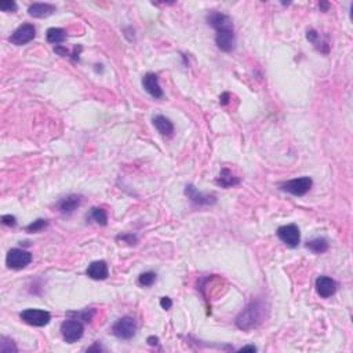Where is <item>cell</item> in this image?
I'll return each mask as SVG.
<instances>
[{
    "instance_id": "23",
    "label": "cell",
    "mask_w": 353,
    "mask_h": 353,
    "mask_svg": "<svg viewBox=\"0 0 353 353\" xmlns=\"http://www.w3.org/2000/svg\"><path fill=\"white\" fill-rule=\"evenodd\" d=\"M156 282V273L155 272H145L138 277V283L142 287H151Z\"/></svg>"
},
{
    "instance_id": "2",
    "label": "cell",
    "mask_w": 353,
    "mask_h": 353,
    "mask_svg": "<svg viewBox=\"0 0 353 353\" xmlns=\"http://www.w3.org/2000/svg\"><path fill=\"white\" fill-rule=\"evenodd\" d=\"M265 319V305L261 301H253L236 317V326L243 331H250L260 326Z\"/></svg>"
},
{
    "instance_id": "12",
    "label": "cell",
    "mask_w": 353,
    "mask_h": 353,
    "mask_svg": "<svg viewBox=\"0 0 353 353\" xmlns=\"http://www.w3.org/2000/svg\"><path fill=\"white\" fill-rule=\"evenodd\" d=\"M83 197L80 195H69L66 197H62L58 203H57V210L64 214V215H69L72 212H75L79 207L82 206Z\"/></svg>"
},
{
    "instance_id": "20",
    "label": "cell",
    "mask_w": 353,
    "mask_h": 353,
    "mask_svg": "<svg viewBox=\"0 0 353 353\" xmlns=\"http://www.w3.org/2000/svg\"><path fill=\"white\" fill-rule=\"evenodd\" d=\"M306 249H309V250L312 251V253H315V254H323V253H326V251L328 250V243H327L326 239L317 238V239L308 242V243H306Z\"/></svg>"
},
{
    "instance_id": "15",
    "label": "cell",
    "mask_w": 353,
    "mask_h": 353,
    "mask_svg": "<svg viewBox=\"0 0 353 353\" xmlns=\"http://www.w3.org/2000/svg\"><path fill=\"white\" fill-rule=\"evenodd\" d=\"M57 9L54 5L50 3H33L28 9V14L33 18H46V17L54 14Z\"/></svg>"
},
{
    "instance_id": "30",
    "label": "cell",
    "mask_w": 353,
    "mask_h": 353,
    "mask_svg": "<svg viewBox=\"0 0 353 353\" xmlns=\"http://www.w3.org/2000/svg\"><path fill=\"white\" fill-rule=\"evenodd\" d=\"M229 94L228 92H223L222 95L219 97V102H221V105H226V103L229 102Z\"/></svg>"
},
{
    "instance_id": "13",
    "label": "cell",
    "mask_w": 353,
    "mask_h": 353,
    "mask_svg": "<svg viewBox=\"0 0 353 353\" xmlns=\"http://www.w3.org/2000/svg\"><path fill=\"white\" fill-rule=\"evenodd\" d=\"M142 86L151 97L156 98V99L163 97V90L159 84V76L156 73H147L142 79Z\"/></svg>"
},
{
    "instance_id": "16",
    "label": "cell",
    "mask_w": 353,
    "mask_h": 353,
    "mask_svg": "<svg viewBox=\"0 0 353 353\" xmlns=\"http://www.w3.org/2000/svg\"><path fill=\"white\" fill-rule=\"evenodd\" d=\"M153 126L156 127V130L164 137H171L173 133H174V125L170 122L166 116H162V114H158L153 117Z\"/></svg>"
},
{
    "instance_id": "22",
    "label": "cell",
    "mask_w": 353,
    "mask_h": 353,
    "mask_svg": "<svg viewBox=\"0 0 353 353\" xmlns=\"http://www.w3.org/2000/svg\"><path fill=\"white\" fill-rule=\"evenodd\" d=\"M0 352L2 353H16L18 352V348L16 346V343L13 342V339L7 337L0 338Z\"/></svg>"
},
{
    "instance_id": "5",
    "label": "cell",
    "mask_w": 353,
    "mask_h": 353,
    "mask_svg": "<svg viewBox=\"0 0 353 353\" xmlns=\"http://www.w3.org/2000/svg\"><path fill=\"white\" fill-rule=\"evenodd\" d=\"M61 334H62V338L65 339V342H76L84 334V326H83L82 321L76 320V319L65 320L61 324Z\"/></svg>"
},
{
    "instance_id": "1",
    "label": "cell",
    "mask_w": 353,
    "mask_h": 353,
    "mask_svg": "<svg viewBox=\"0 0 353 353\" xmlns=\"http://www.w3.org/2000/svg\"><path fill=\"white\" fill-rule=\"evenodd\" d=\"M207 22L215 31V43L218 49L225 53H230L236 44L233 22L230 20V17L218 11H212L207 17Z\"/></svg>"
},
{
    "instance_id": "9",
    "label": "cell",
    "mask_w": 353,
    "mask_h": 353,
    "mask_svg": "<svg viewBox=\"0 0 353 353\" xmlns=\"http://www.w3.org/2000/svg\"><path fill=\"white\" fill-rule=\"evenodd\" d=\"M277 238L282 240L283 243L288 247H297L299 245L301 240V233H299V228L294 223L290 225H283L277 229Z\"/></svg>"
},
{
    "instance_id": "21",
    "label": "cell",
    "mask_w": 353,
    "mask_h": 353,
    "mask_svg": "<svg viewBox=\"0 0 353 353\" xmlns=\"http://www.w3.org/2000/svg\"><path fill=\"white\" fill-rule=\"evenodd\" d=\"M90 217L98 223V225H106L108 223V214L106 211L101 208V207H94L91 208V212H90Z\"/></svg>"
},
{
    "instance_id": "10",
    "label": "cell",
    "mask_w": 353,
    "mask_h": 353,
    "mask_svg": "<svg viewBox=\"0 0 353 353\" xmlns=\"http://www.w3.org/2000/svg\"><path fill=\"white\" fill-rule=\"evenodd\" d=\"M185 195L188 196L192 203H195L196 206H212L217 203V197L214 195H204L196 189L192 184L185 186Z\"/></svg>"
},
{
    "instance_id": "32",
    "label": "cell",
    "mask_w": 353,
    "mask_h": 353,
    "mask_svg": "<svg viewBox=\"0 0 353 353\" xmlns=\"http://www.w3.org/2000/svg\"><path fill=\"white\" fill-rule=\"evenodd\" d=\"M247 350H250V352H257V348L256 346H253V345H250V346H243V348L240 349V352H247Z\"/></svg>"
},
{
    "instance_id": "24",
    "label": "cell",
    "mask_w": 353,
    "mask_h": 353,
    "mask_svg": "<svg viewBox=\"0 0 353 353\" xmlns=\"http://www.w3.org/2000/svg\"><path fill=\"white\" fill-rule=\"evenodd\" d=\"M47 225H49V221H47V219L39 218V219H36V221H33L32 223H29L25 229H27V232H29V233H36V232L43 230Z\"/></svg>"
},
{
    "instance_id": "31",
    "label": "cell",
    "mask_w": 353,
    "mask_h": 353,
    "mask_svg": "<svg viewBox=\"0 0 353 353\" xmlns=\"http://www.w3.org/2000/svg\"><path fill=\"white\" fill-rule=\"evenodd\" d=\"M148 343L151 345V346H156L159 343V338L158 337H149L148 338Z\"/></svg>"
},
{
    "instance_id": "33",
    "label": "cell",
    "mask_w": 353,
    "mask_h": 353,
    "mask_svg": "<svg viewBox=\"0 0 353 353\" xmlns=\"http://www.w3.org/2000/svg\"><path fill=\"white\" fill-rule=\"evenodd\" d=\"M88 352H91V350H102V348H101V345L99 343H95L94 346H91V348L87 349Z\"/></svg>"
},
{
    "instance_id": "6",
    "label": "cell",
    "mask_w": 353,
    "mask_h": 353,
    "mask_svg": "<svg viewBox=\"0 0 353 353\" xmlns=\"http://www.w3.org/2000/svg\"><path fill=\"white\" fill-rule=\"evenodd\" d=\"M21 320L33 327H44L47 326L51 320V315L47 310L43 309H25L22 310Z\"/></svg>"
},
{
    "instance_id": "28",
    "label": "cell",
    "mask_w": 353,
    "mask_h": 353,
    "mask_svg": "<svg viewBox=\"0 0 353 353\" xmlns=\"http://www.w3.org/2000/svg\"><path fill=\"white\" fill-rule=\"evenodd\" d=\"M117 240H123V242L129 243V245H136L137 238L133 236V234H123V236H117Z\"/></svg>"
},
{
    "instance_id": "29",
    "label": "cell",
    "mask_w": 353,
    "mask_h": 353,
    "mask_svg": "<svg viewBox=\"0 0 353 353\" xmlns=\"http://www.w3.org/2000/svg\"><path fill=\"white\" fill-rule=\"evenodd\" d=\"M160 306H162L164 310L171 309V306H173V301H171V298H169V297H163V298L160 299Z\"/></svg>"
},
{
    "instance_id": "3",
    "label": "cell",
    "mask_w": 353,
    "mask_h": 353,
    "mask_svg": "<svg viewBox=\"0 0 353 353\" xmlns=\"http://www.w3.org/2000/svg\"><path fill=\"white\" fill-rule=\"evenodd\" d=\"M138 324L134 317L131 316H123L112 326V334L120 339H131L136 335Z\"/></svg>"
},
{
    "instance_id": "26",
    "label": "cell",
    "mask_w": 353,
    "mask_h": 353,
    "mask_svg": "<svg viewBox=\"0 0 353 353\" xmlns=\"http://www.w3.org/2000/svg\"><path fill=\"white\" fill-rule=\"evenodd\" d=\"M0 10L5 11V13H14L17 11V3L16 2H0Z\"/></svg>"
},
{
    "instance_id": "18",
    "label": "cell",
    "mask_w": 353,
    "mask_h": 353,
    "mask_svg": "<svg viewBox=\"0 0 353 353\" xmlns=\"http://www.w3.org/2000/svg\"><path fill=\"white\" fill-rule=\"evenodd\" d=\"M306 39L309 40L310 43L315 46L316 49L319 50L320 53H323V54H328V44H327V42H324L323 39H321L320 33H317L315 31V29H308V32H306Z\"/></svg>"
},
{
    "instance_id": "7",
    "label": "cell",
    "mask_w": 353,
    "mask_h": 353,
    "mask_svg": "<svg viewBox=\"0 0 353 353\" xmlns=\"http://www.w3.org/2000/svg\"><path fill=\"white\" fill-rule=\"evenodd\" d=\"M312 185H313L312 178H309V177H301V178L290 179L287 182L280 185V188L284 192L291 193L294 196H304L309 192Z\"/></svg>"
},
{
    "instance_id": "14",
    "label": "cell",
    "mask_w": 353,
    "mask_h": 353,
    "mask_svg": "<svg viewBox=\"0 0 353 353\" xmlns=\"http://www.w3.org/2000/svg\"><path fill=\"white\" fill-rule=\"evenodd\" d=\"M88 277H91L94 280H105L109 276V268L108 264L105 261H94L88 265L86 271Z\"/></svg>"
},
{
    "instance_id": "27",
    "label": "cell",
    "mask_w": 353,
    "mask_h": 353,
    "mask_svg": "<svg viewBox=\"0 0 353 353\" xmlns=\"http://www.w3.org/2000/svg\"><path fill=\"white\" fill-rule=\"evenodd\" d=\"M2 222L5 223V225H7V226H16L17 223V218L14 217V215H3L2 217Z\"/></svg>"
},
{
    "instance_id": "34",
    "label": "cell",
    "mask_w": 353,
    "mask_h": 353,
    "mask_svg": "<svg viewBox=\"0 0 353 353\" xmlns=\"http://www.w3.org/2000/svg\"><path fill=\"white\" fill-rule=\"evenodd\" d=\"M320 7H323V9H324V11H326L327 9H328V5H327V3H321Z\"/></svg>"
},
{
    "instance_id": "8",
    "label": "cell",
    "mask_w": 353,
    "mask_h": 353,
    "mask_svg": "<svg viewBox=\"0 0 353 353\" xmlns=\"http://www.w3.org/2000/svg\"><path fill=\"white\" fill-rule=\"evenodd\" d=\"M36 36V28L32 24H22L11 33L10 42L16 46H24V44L32 42Z\"/></svg>"
},
{
    "instance_id": "11",
    "label": "cell",
    "mask_w": 353,
    "mask_h": 353,
    "mask_svg": "<svg viewBox=\"0 0 353 353\" xmlns=\"http://www.w3.org/2000/svg\"><path fill=\"white\" fill-rule=\"evenodd\" d=\"M315 287L316 291H317V294L320 295L321 298H330L337 291L338 284L331 277L319 276L316 279Z\"/></svg>"
},
{
    "instance_id": "17",
    "label": "cell",
    "mask_w": 353,
    "mask_h": 353,
    "mask_svg": "<svg viewBox=\"0 0 353 353\" xmlns=\"http://www.w3.org/2000/svg\"><path fill=\"white\" fill-rule=\"evenodd\" d=\"M217 184L221 185L225 189H228V188H233L236 185H239L240 178L239 177H236L229 169H222L221 170V173H219V175H218Z\"/></svg>"
},
{
    "instance_id": "25",
    "label": "cell",
    "mask_w": 353,
    "mask_h": 353,
    "mask_svg": "<svg viewBox=\"0 0 353 353\" xmlns=\"http://www.w3.org/2000/svg\"><path fill=\"white\" fill-rule=\"evenodd\" d=\"M95 313L94 309H86L82 312H69L68 316H75L76 320H84V321H91L92 316Z\"/></svg>"
},
{
    "instance_id": "19",
    "label": "cell",
    "mask_w": 353,
    "mask_h": 353,
    "mask_svg": "<svg viewBox=\"0 0 353 353\" xmlns=\"http://www.w3.org/2000/svg\"><path fill=\"white\" fill-rule=\"evenodd\" d=\"M47 42L51 44H60L66 39L65 29L62 28H50L47 31Z\"/></svg>"
},
{
    "instance_id": "4",
    "label": "cell",
    "mask_w": 353,
    "mask_h": 353,
    "mask_svg": "<svg viewBox=\"0 0 353 353\" xmlns=\"http://www.w3.org/2000/svg\"><path fill=\"white\" fill-rule=\"evenodd\" d=\"M31 261H32V254L29 251L22 250V249H11L6 257L7 266L10 269H16V271L27 268L31 264Z\"/></svg>"
}]
</instances>
